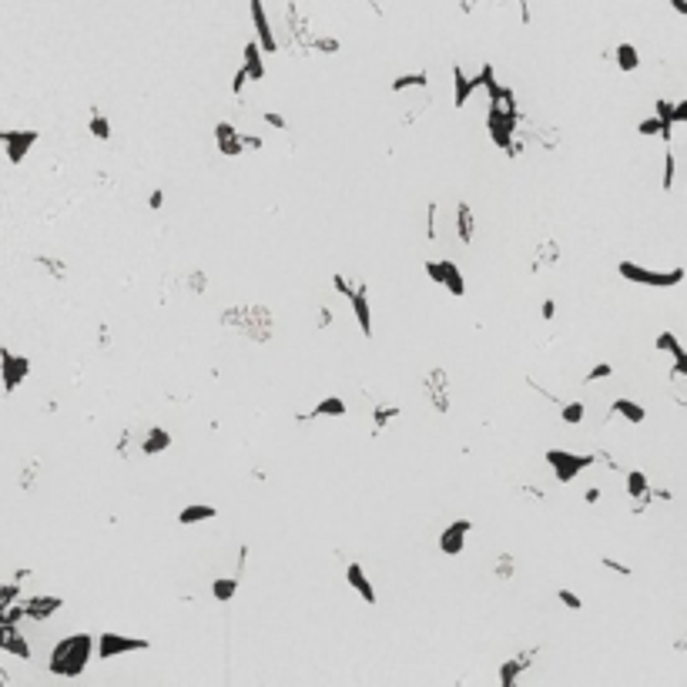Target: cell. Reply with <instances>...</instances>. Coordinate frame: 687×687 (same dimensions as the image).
Segmentation results:
<instances>
[{"label": "cell", "mask_w": 687, "mask_h": 687, "mask_svg": "<svg viewBox=\"0 0 687 687\" xmlns=\"http://www.w3.org/2000/svg\"><path fill=\"white\" fill-rule=\"evenodd\" d=\"M557 262H560V242H557V238H547V242L536 248V258H533V265L530 268H533V275H536V272H543V268H553Z\"/></svg>", "instance_id": "27"}, {"label": "cell", "mask_w": 687, "mask_h": 687, "mask_svg": "<svg viewBox=\"0 0 687 687\" xmlns=\"http://www.w3.org/2000/svg\"><path fill=\"white\" fill-rule=\"evenodd\" d=\"M64 607V600L61 597H51V594H44V597H30L24 600V617L27 620H51L54 613Z\"/></svg>", "instance_id": "18"}, {"label": "cell", "mask_w": 687, "mask_h": 687, "mask_svg": "<svg viewBox=\"0 0 687 687\" xmlns=\"http://www.w3.org/2000/svg\"><path fill=\"white\" fill-rule=\"evenodd\" d=\"M312 51H318V54H339V51H342V44H339V37H332V34H318V37L312 40Z\"/></svg>", "instance_id": "38"}, {"label": "cell", "mask_w": 687, "mask_h": 687, "mask_svg": "<svg viewBox=\"0 0 687 687\" xmlns=\"http://www.w3.org/2000/svg\"><path fill=\"white\" fill-rule=\"evenodd\" d=\"M654 349H657V352H671V356H681V352H684V345H681V339H677L674 332H667V329H664L661 335L654 339Z\"/></svg>", "instance_id": "35"}, {"label": "cell", "mask_w": 687, "mask_h": 687, "mask_svg": "<svg viewBox=\"0 0 687 687\" xmlns=\"http://www.w3.org/2000/svg\"><path fill=\"white\" fill-rule=\"evenodd\" d=\"M88 131H91V134H94L98 141H108V138H111V121H108V115H104L101 108H91Z\"/></svg>", "instance_id": "32"}, {"label": "cell", "mask_w": 687, "mask_h": 687, "mask_svg": "<svg viewBox=\"0 0 687 687\" xmlns=\"http://www.w3.org/2000/svg\"><path fill=\"white\" fill-rule=\"evenodd\" d=\"M560 420L567 422V426H577V422H584L587 420V406L580 403V399H573V403H560Z\"/></svg>", "instance_id": "34"}, {"label": "cell", "mask_w": 687, "mask_h": 687, "mask_svg": "<svg viewBox=\"0 0 687 687\" xmlns=\"http://www.w3.org/2000/svg\"><path fill=\"white\" fill-rule=\"evenodd\" d=\"M426 275H429L433 285H443L453 299L466 295V279H463V272L453 258H426Z\"/></svg>", "instance_id": "7"}, {"label": "cell", "mask_w": 687, "mask_h": 687, "mask_svg": "<svg viewBox=\"0 0 687 687\" xmlns=\"http://www.w3.org/2000/svg\"><path fill=\"white\" fill-rule=\"evenodd\" d=\"M613 376V366L611 362H597L594 369H587V382H604Z\"/></svg>", "instance_id": "43"}, {"label": "cell", "mask_w": 687, "mask_h": 687, "mask_svg": "<svg viewBox=\"0 0 687 687\" xmlns=\"http://www.w3.org/2000/svg\"><path fill=\"white\" fill-rule=\"evenodd\" d=\"M345 584L352 587V590H356V594L366 600V604H372V607H376V600H379V597H376V587H372L369 573H366V567H362V563H356V560L345 563Z\"/></svg>", "instance_id": "17"}, {"label": "cell", "mask_w": 687, "mask_h": 687, "mask_svg": "<svg viewBox=\"0 0 687 687\" xmlns=\"http://www.w3.org/2000/svg\"><path fill=\"white\" fill-rule=\"evenodd\" d=\"M262 121H265L268 127H275V131H285V127H289V117L282 115V111H265Z\"/></svg>", "instance_id": "45"}, {"label": "cell", "mask_w": 687, "mask_h": 687, "mask_svg": "<svg viewBox=\"0 0 687 687\" xmlns=\"http://www.w3.org/2000/svg\"><path fill=\"white\" fill-rule=\"evenodd\" d=\"M134 650H151V640L144 637H127V634H98V657L101 661H115L121 654H134Z\"/></svg>", "instance_id": "8"}, {"label": "cell", "mask_w": 687, "mask_h": 687, "mask_svg": "<svg viewBox=\"0 0 687 687\" xmlns=\"http://www.w3.org/2000/svg\"><path fill=\"white\" fill-rule=\"evenodd\" d=\"M674 108H677L674 101H667V98H657V104H654V115L661 117L667 127H674L677 125V121H674Z\"/></svg>", "instance_id": "39"}, {"label": "cell", "mask_w": 687, "mask_h": 687, "mask_svg": "<svg viewBox=\"0 0 687 687\" xmlns=\"http://www.w3.org/2000/svg\"><path fill=\"white\" fill-rule=\"evenodd\" d=\"M671 376H677V379H687V352L674 356V369H671Z\"/></svg>", "instance_id": "51"}, {"label": "cell", "mask_w": 687, "mask_h": 687, "mask_svg": "<svg viewBox=\"0 0 687 687\" xmlns=\"http://www.w3.org/2000/svg\"><path fill=\"white\" fill-rule=\"evenodd\" d=\"M674 178H677V158L674 151H664V175H661V188L671 191L674 188Z\"/></svg>", "instance_id": "36"}, {"label": "cell", "mask_w": 687, "mask_h": 687, "mask_svg": "<svg viewBox=\"0 0 687 687\" xmlns=\"http://www.w3.org/2000/svg\"><path fill=\"white\" fill-rule=\"evenodd\" d=\"M536 654H540V647H526V650H520L516 657H509V661L500 664V674H497L500 687H516V684H520L523 671H526V667L533 664Z\"/></svg>", "instance_id": "14"}, {"label": "cell", "mask_w": 687, "mask_h": 687, "mask_svg": "<svg viewBox=\"0 0 687 687\" xmlns=\"http://www.w3.org/2000/svg\"><path fill=\"white\" fill-rule=\"evenodd\" d=\"M332 289L342 295V299H349V295H352V289H356V279H345L342 272H332Z\"/></svg>", "instance_id": "42"}, {"label": "cell", "mask_w": 687, "mask_h": 687, "mask_svg": "<svg viewBox=\"0 0 687 687\" xmlns=\"http://www.w3.org/2000/svg\"><path fill=\"white\" fill-rule=\"evenodd\" d=\"M627 497L637 500V509L647 507V500H650V480H647V473L627 470Z\"/></svg>", "instance_id": "25"}, {"label": "cell", "mask_w": 687, "mask_h": 687, "mask_svg": "<svg viewBox=\"0 0 687 687\" xmlns=\"http://www.w3.org/2000/svg\"><path fill=\"white\" fill-rule=\"evenodd\" d=\"M171 443H175V436L168 433L165 426H151V429L144 433V439H141V453H144V456H161V453L171 449Z\"/></svg>", "instance_id": "22"}, {"label": "cell", "mask_w": 687, "mask_h": 687, "mask_svg": "<svg viewBox=\"0 0 687 687\" xmlns=\"http://www.w3.org/2000/svg\"><path fill=\"white\" fill-rule=\"evenodd\" d=\"M453 229H456V238H459V242H463V245H473V238H476V215H473V204L470 202H459L456 204Z\"/></svg>", "instance_id": "20"}, {"label": "cell", "mask_w": 687, "mask_h": 687, "mask_svg": "<svg viewBox=\"0 0 687 687\" xmlns=\"http://www.w3.org/2000/svg\"><path fill=\"white\" fill-rule=\"evenodd\" d=\"M332 322H335V316H332V308H329V306H322V308H318V329H329Z\"/></svg>", "instance_id": "54"}, {"label": "cell", "mask_w": 687, "mask_h": 687, "mask_svg": "<svg viewBox=\"0 0 687 687\" xmlns=\"http://www.w3.org/2000/svg\"><path fill=\"white\" fill-rule=\"evenodd\" d=\"M399 416H403V409L393 406V403H386V406H376V409H372V433H382V429H386V426H389L393 420H399Z\"/></svg>", "instance_id": "31"}, {"label": "cell", "mask_w": 687, "mask_h": 687, "mask_svg": "<svg viewBox=\"0 0 687 687\" xmlns=\"http://www.w3.org/2000/svg\"><path fill=\"white\" fill-rule=\"evenodd\" d=\"M483 91H486V98H490V104H493V108H503V111H513V115H520V104H516V94H513V88H509V84L490 81Z\"/></svg>", "instance_id": "23"}, {"label": "cell", "mask_w": 687, "mask_h": 687, "mask_svg": "<svg viewBox=\"0 0 687 687\" xmlns=\"http://www.w3.org/2000/svg\"><path fill=\"white\" fill-rule=\"evenodd\" d=\"M429 88V74L426 71H409V74H399L389 81V91L393 94H406V91H426Z\"/></svg>", "instance_id": "26"}, {"label": "cell", "mask_w": 687, "mask_h": 687, "mask_svg": "<svg viewBox=\"0 0 687 687\" xmlns=\"http://www.w3.org/2000/svg\"><path fill=\"white\" fill-rule=\"evenodd\" d=\"M218 509L212 503H188L185 509H178V523L181 526H198V523H208L215 520Z\"/></svg>", "instance_id": "24"}, {"label": "cell", "mask_w": 687, "mask_h": 687, "mask_svg": "<svg viewBox=\"0 0 687 687\" xmlns=\"http://www.w3.org/2000/svg\"><path fill=\"white\" fill-rule=\"evenodd\" d=\"M540 318H543V322H553V318H557V299H543V306H540Z\"/></svg>", "instance_id": "49"}, {"label": "cell", "mask_w": 687, "mask_h": 687, "mask_svg": "<svg viewBox=\"0 0 687 687\" xmlns=\"http://www.w3.org/2000/svg\"><path fill=\"white\" fill-rule=\"evenodd\" d=\"M37 262H40V265H44V268H47V272H54L57 279H64V275H67V268H64V262H57V258H44V255H40Z\"/></svg>", "instance_id": "47"}, {"label": "cell", "mask_w": 687, "mask_h": 687, "mask_svg": "<svg viewBox=\"0 0 687 687\" xmlns=\"http://www.w3.org/2000/svg\"><path fill=\"white\" fill-rule=\"evenodd\" d=\"M242 67L248 71V77H252L255 84H258V81H265V51H262V44H258V40H248V44H245Z\"/></svg>", "instance_id": "21"}, {"label": "cell", "mask_w": 687, "mask_h": 687, "mask_svg": "<svg viewBox=\"0 0 687 687\" xmlns=\"http://www.w3.org/2000/svg\"><path fill=\"white\" fill-rule=\"evenodd\" d=\"M613 64H617V71H637L640 67V51H637L634 44H617L613 47Z\"/></svg>", "instance_id": "29"}, {"label": "cell", "mask_w": 687, "mask_h": 687, "mask_svg": "<svg viewBox=\"0 0 687 687\" xmlns=\"http://www.w3.org/2000/svg\"><path fill=\"white\" fill-rule=\"evenodd\" d=\"M221 325L238 329L252 342H268L275 332V318L268 306H231L221 312Z\"/></svg>", "instance_id": "2"}, {"label": "cell", "mask_w": 687, "mask_h": 687, "mask_svg": "<svg viewBox=\"0 0 687 687\" xmlns=\"http://www.w3.org/2000/svg\"><path fill=\"white\" fill-rule=\"evenodd\" d=\"M600 567H604V570H613V573H620V577H630V573H634V570H630V567H627V563L613 560V557H600Z\"/></svg>", "instance_id": "46"}, {"label": "cell", "mask_w": 687, "mask_h": 687, "mask_svg": "<svg viewBox=\"0 0 687 687\" xmlns=\"http://www.w3.org/2000/svg\"><path fill=\"white\" fill-rule=\"evenodd\" d=\"M674 121H677V125H687V98H681V101H677V108H674Z\"/></svg>", "instance_id": "56"}, {"label": "cell", "mask_w": 687, "mask_h": 687, "mask_svg": "<svg viewBox=\"0 0 687 687\" xmlns=\"http://www.w3.org/2000/svg\"><path fill=\"white\" fill-rule=\"evenodd\" d=\"M439 235V204L429 202L426 204V242H436Z\"/></svg>", "instance_id": "37"}, {"label": "cell", "mask_w": 687, "mask_h": 687, "mask_svg": "<svg viewBox=\"0 0 687 687\" xmlns=\"http://www.w3.org/2000/svg\"><path fill=\"white\" fill-rule=\"evenodd\" d=\"M617 275L630 285H647V289H674L687 279L684 268H667V272H657V268H647V265H637L630 258H620L617 262Z\"/></svg>", "instance_id": "3"}, {"label": "cell", "mask_w": 687, "mask_h": 687, "mask_svg": "<svg viewBox=\"0 0 687 687\" xmlns=\"http://www.w3.org/2000/svg\"><path fill=\"white\" fill-rule=\"evenodd\" d=\"M248 13H252V27H255V40L262 44L265 54H275L279 51V37L272 30V21L265 13V0H248Z\"/></svg>", "instance_id": "11"}, {"label": "cell", "mask_w": 687, "mask_h": 687, "mask_svg": "<svg viewBox=\"0 0 687 687\" xmlns=\"http://www.w3.org/2000/svg\"><path fill=\"white\" fill-rule=\"evenodd\" d=\"M584 500H587V503H597V500H600V486H590V490L584 493Z\"/></svg>", "instance_id": "60"}, {"label": "cell", "mask_w": 687, "mask_h": 687, "mask_svg": "<svg viewBox=\"0 0 687 687\" xmlns=\"http://www.w3.org/2000/svg\"><path fill=\"white\" fill-rule=\"evenodd\" d=\"M557 600H560L563 607H567V611H573V613L584 611V600H580V594H573V590H567V587H560V590H557Z\"/></svg>", "instance_id": "40"}, {"label": "cell", "mask_w": 687, "mask_h": 687, "mask_svg": "<svg viewBox=\"0 0 687 687\" xmlns=\"http://www.w3.org/2000/svg\"><path fill=\"white\" fill-rule=\"evenodd\" d=\"M204 282H208V275H204V272H191V275H188V289L195 295H202L204 292Z\"/></svg>", "instance_id": "48"}, {"label": "cell", "mask_w": 687, "mask_h": 687, "mask_svg": "<svg viewBox=\"0 0 687 687\" xmlns=\"http://www.w3.org/2000/svg\"><path fill=\"white\" fill-rule=\"evenodd\" d=\"M252 77H248V71H245L242 64H238V71H235V77H231V94L235 98H242V91H245V84H248Z\"/></svg>", "instance_id": "44"}, {"label": "cell", "mask_w": 687, "mask_h": 687, "mask_svg": "<svg viewBox=\"0 0 687 687\" xmlns=\"http://www.w3.org/2000/svg\"><path fill=\"white\" fill-rule=\"evenodd\" d=\"M94 654H98V637L94 634H67L64 640L54 644L47 671L57 677H81L88 671Z\"/></svg>", "instance_id": "1"}, {"label": "cell", "mask_w": 687, "mask_h": 687, "mask_svg": "<svg viewBox=\"0 0 687 687\" xmlns=\"http://www.w3.org/2000/svg\"><path fill=\"white\" fill-rule=\"evenodd\" d=\"M520 4V24H530L533 17H530V7H526V0H516Z\"/></svg>", "instance_id": "58"}, {"label": "cell", "mask_w": 687, "mask_h": 687, "mask_svg": "<svg viewBox=\"0 0 687 687\" xmlns=\"http://www.w3.org/2000/svg\"><path fill=\"white\" fill-rule=\"evenodd\" d=\"M17 597H21V580H13V584H0V611H4V607H11Z\"/></svg>", "instance_id": "41"}, {"label": "cell", "mask_w": 687, "mask_h": 687, "mask_svg": "<svg viewBox=\"0 0 687 687\" xmlns=\"http://www.w3.org/2000/svg\"><path fill=\"white\" fill-rule=\"evenodd\" d=\"M148 208H151V212H161V208H165V191L154 188L151 195H148Z\"/></svg>", "instance_id": "52"}, {"label": "cell", "mask_w": 687, "mask_h": 687, "mask_svg": "<svg viewBox=\"0 0 687 687\" xmlns=\"http://www.w3.org/2000/svg\"><path fill=\"white\" fill-rule=\"evenodd\" d=\"M543 459H547V466L553 470L557 483H573L580 473L590 470V466L597 463V456H594V453H570V449H560V446L547 449V453H543Z\"/></svg>", "instance_id": "4"}, {"label": "cell", "mask_w": 687, "mask_h": 687, "mask_svg": "<svg viewBox=\"0 0 687 687\" xmlns=\"http://www.w3.org/2000/svg\"><path fill=\"white\" fill-rule=\"evenodd\" d=\"M611 412H613V416H620V420H627V422H634V426L647 420V409L640 406V403H634V399H624V396H620V399H613Z\"/></svg>", "instance_id": "28"}, {"label": "cell", "mask_w": 687, "mask_h": 687, "mask_svg": "<svg viewBox=\"0 0 687 687\" xmlns=\"http://www.w3.org/2000/svg\"><path fill=\"white\" fill-rule=\"evenodd\" d=\"M422 393H426L429 406H433L439 416H446V412L453 409V379H449L446 366L426 369V376H422Z\"/></svg>", "instance_id": "6"}, {"label": "cell", "mask_w": 687, "mask_h": 687, "mask_svg": "<svg viewBox=\"0 0 687 687\" xmlns=\"http://www.w3.org/2000/svg\"><path fill=\"white\" fill-rule=\"evenodd\" d=\"M493 577H497V580H513V577H516V557H513V553H497V560H493Z\"/></svg>", "instance_id": "33"}, {"label": "cell", "mask_w": 687, "mask_h": 687, "mask_svg": "<svg viewBox=\"0 0 687 687\" xmlns=\"http://www.w3.org/2000/svg\"><path fill=\"white\" fill-rule=\"evenodd\" d=\"M212 138H215V148L225 154V158H238V154L245 151L242 131L231 125V121H218V125L212 127Z\"/></svg>", "instance_id": "15"}, {"label": "cell", "mask_w": 687, "mask_h": 687, "mask_svg": "<svg viewBox=\"0 0 687 687\" xmlns=\"http://www.w3.org/2000/svg\"><path fill=\"white\" fill-rule=\"evenodd\" d=\"M342 416H345V399H339V396H325V399H318L308 412H302L299 422H308V420H342Z\"/></svg>", "instance_id": "19"}, {"label": "cell", "mask_w": 687, "mask_h": 687, "mask_svg": "<svg viewBox=\"0 0 687 687\" xmlns=\"http://www.w3.org/2000/svg\"><path fill=\"white\" fill-rule=\"evenodd\" d=\"M30 376V359L11 352L7 345H0V382H4V393H17V386Z\"/></svg>", "instance_id": "9"}, {"label": "cell", "mask_w": 687, "mask_h": 687, "mask_svg": "<svg viewBox=\"0 0 687 687\" xmlns=\"http://www.w3.org/2000/svg\"><path fill=\"white\" fill-rule=\"evenodd\" d=\"M520 493H523V497H533L536 503H540V500H547V493H543L540 486H530V483H526V486H520Z\"/></svg>", "instance_id": "55"}, {"label": "cell", "mask_w": 687, "mask_h": 687, "mask_svg": "<svg viewBox=\"0 0 687 687\" xmlns=\"http://www.w3.org/2000/svg\"><path fill=\"white\" fill-rule=\"evenodd\" d=\"M349 306H352V316H356V325L359 332L366 335V339H372V306H369V285L362 279H356V289H352V295L345 299Z\"/></svg>", "instance_id": "13"}, {"label": "cell", "mask_w": 687, "mask_h": 687, "mask_svg": "<svg viewBox=\"0 0 687 687\" xmlns=\"http://www.w3.org/2000/svg\"><path fill=\"white\" fill-rule=\"evenodd\" d=\"M37 131L34 127H11V131H0V144H4V151H7V161L11 165H21L27 158V151L37 144Z\"/></svg>", "instance_id": "10"}, {"label": "cell", "mask_w": 687, "mask_h": 687, "mask_svg": "<svg viewBox=\"0 0 687 687\" xmlns=\"http://www.w3.org/2000/svg\"><path fill=\"white\" fill-rule=\"evenodd\" d=\"M476 91H480V77L466 74L459 64H453V108H466Z\"/></svg>", "instance_id": "16"}, {"label": "cell", "mask_w": 687, "mask_h": 687, "mask_svg": "<svg viewBox=\"0 0 687 687\" xmlns=\"http://www.w3.org/2000/svg\"><path fill=\"white\" fill-rule=\"evenodd\" d=\"M98 335H101L98 342H101L104 349H108V345H111V329H108V325H101V329H98Z\"/></svg>", "instance_id": "59"}, {"label": "cell", "mask_w": 687, "mask_h": 687, "mask_svg": "<svg viewBox=\"0 0 687 687\" xmlns=\"http://www.w3.org/2000/svg\"><path fill=\"white\" fill-rule=\"evenodd\" d=\"M473 533V520H466V516H459V520H453L449 526H443V533H439V553H446V557H459L463 550H466V536Z\"/></svg>", "instance_id": "12"}, {"label": "cell", "mask_w": 687, "mask_h": 687, "mask_svg": "<svg viewBox=\"0 0 687 687\" xmlns=\"http://www.w3.org/2000/svg\"><path fill=\"white\" fill-rule=\"evenodd\" d=\"M520 121H523V115H513V111H503V108H493V104H490V111H486V131H490V141H493L503 154H507L509 144L516 141Z\"/></svg>", "instance_id": "5"}, {"label": "cell", "mask_w": 687, "mask_h": 687, "mask_svg": "<svg viewBox=\"0 0 687 687\" xmlns=\"http://www.w3.org/2000/svg\"><path fill=\"white\" fill-rule=\"evenodd\" d=\"M235 594H238V577H218V580H212V597L218 604H231Z\"/></svg>", "instance_id": "30"}, {"label": "cell", "mask_w": 687, "mask_h": 687, "mask_svg": "<svg viewBox=\"0 0 687 687\" xmlns=\"http://www.w3.org/2000/svg\"><path fill=\"white\" fill-rule=\"evenodd\" d=\"M242 144H245V151H262V148H265V138H258V134H242Z\"/></svg>", "instance_id": "50"}, {"label": "cell", "mask_w": 687, "mask_h": 687, "mask_svg": "<svg viewBox=\"0 0 687 687\" xmlns=\"http://www.w3.org/2000/svg\"><path fill=\"white\" fill-rule=\"evenodd\" d=\"M134 443V436H131V429H121V439H117V456H127L131 449L127 446Z\"/></svg>", "instance_id": "53"}, {"label": "cell", "mask_w": 687, "mask_h": 687, "mask_svg": "<svg viewBox=\"0 0 687 687\" xmlns=\"http://www.w3.org/2000/svg\"><path fill=\"white\" fill-rule=\"evenodd\" d=\"M671 4V11L681 13V17H687V0H667Z\"/></svg>", "instance_id": "57"}]
</instances>
